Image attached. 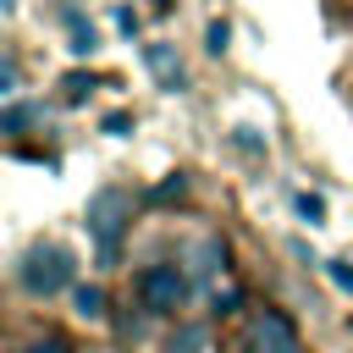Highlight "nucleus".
Here are the masks:
<instances>
[{
  "label": "nucleus",
  "instance_id": "7ed1b4c3",
  "mask_svg": "<svg viewBox=\"0 0 353 353\" xmlns=\"http://www.w3.org/2000/svg\"><path fill=\"white\" fill-rule=\"evenodd\" d=\"M0 353H88V347H83V331H77L66 314H28V309H6Z\"/></svg>",
  "mask_w": 353,
  "mask_h": 353
},
{
  "label": "nucleus",
  "instance_id": "20e7f679",
  "mask_svg": "<svg viewBox=\"0 0 353 353\" xmlns=\"http://www.w3.org/2000/svg\"><path fill=\"white\" fill-rule=\"evenodd\" d=\"M325 22L342 44V83H353V0H325ZM347 99H353V88H347Z\"/></svg>",
  "mask_w": 353,
  "mask_h": 353
},
{
  "label": "nucleus",
  "instance_id": "f257e3e1",
  "mask_svg": "<svg viewBox=\"0 0 353 353\" xmlns=\"http://www.w3.org/2000/svg\"><path fill=\"white\" fill-rule=\"evenodd\" d=\"M83 281V248L66 232H33L6 265V303L28 314H61Z\"/></svg>",
  "mask_w": 353,
  "mask_h": 353
},
{
  "label": "nucleus",
  "instance_id": "f03ea898",
  "mask_svg": "<svg viewBox=\"0 0 353 353\" xmlns=\"http://www.w3.org/2000/svg\"><path fill=\"white\" fill-rule=\"evenodd\" d=\"M215 353H309V347H303V331H298V320L287 309L243 298L221 320V347Z\"/></svg>",
  "mask_w": 353,
  "mask_h": 353
}]
</instances>
